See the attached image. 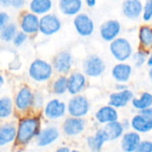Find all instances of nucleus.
Masks as SVG:
<instances>
[{"mask_svg":"<svg viewBox=\"0 0 152 152\" xmlns=\"http://www.w3.org/2000/svg\"><path fill=\"white\" fill-rule=\"evenodd\" d=\"M40 118L38 117L20 119L17 126V142L20 145H26L30 142L40 133Z\"/></svg>","mask_w":152,"mask_h":152,"instance_id":"obj_1","label":"nucleus"},{"mask_svg":"<svg viewBox=\"0 0 152 152\" xmlns=\"http://www.w3.org/2000/svg\"><path fill=\"white\" fill-rule=\"evenodd\" d=\"M53 65L48 63L47 61L37 59L29 66L28 75L36 82H45L51 78L53 74Z\"/></svg>","mask_w":152,"mask_h":152,"instance_id":"obj_2","label":"nucleus"},{"mask_svg":"<svg viewBox=\"0 0 152 152\" xmlns=\"http://www.w3.org/2000/svg\"><path fill=\"white\" fill-rule=\"evenodd\" d=\"M110 51L114 59L119 62H125L133 55V46L131 43L124 37H118L111 41Z\"/></svg>","mask_w":152,"mask_h":152,"instance_id":"obj_3","label":"nucleus"},{"mask_svg":"<svg viewBox=\"0 0 152 152\" xmlns=\"http://www.w3.org/2000/svg\"><path fill=\"white\" fill-rule=\"evenodd\" d=\"M88 100L82 95H74L68 102L67 110L68 113L71 117L83 118L87 115L89 111Z\"/></svg>","mask_w":152,"mask_h":152,"instance_id":"obj_4","label":"nucleus"},{"mask_svg":"<svg viewBox=\"0 0 152 152\" xmlns=\"http://www.w3.org/2000/svg\"><path fill=\"white\" fill-rule=\"evenodd\" d=\"M84 73L91 77H100L105 70V63L98 55H89L83 63Z\"/></svg>","mask_w":152,"mask_h":152,"instance_id":"obj_5","label":"nucleus"},{"mask_svg":"<svg viewBox=\"0 0 152 152\" xmlns=\"http://www.w3.org/2000/svg\"><path fill=\"white\" fill-rule=\"evenodd\" d=\"M61 28V20L54 14L46 13L40 18L39 31L45 36H52L57 33Z\"/></svg>","mask_w":152,"mask_h":152,"instance_id":"obj_6","label":"nucleus"},{"mask_svg":"<svg viewBox=\"0 0 152 152\" xmlns=\"http://www.w3.org/2000/svg\"><path fill=\"white\" fill-rule=\"evenodd\" d=\"M77 32L82 37H89L94 31V20L86 13H78L73 20Z\"/></svg>","mask_w":152,"mask_h":152,"instance_id":"obj_7","label":"nucleus"},{"mask_svg":"<svg viewBox=\"0 0 152 152\" xmlns=\"http://www.w3.org/2000/svg\"><path fill=\"white\" fill-rule=\"evenodd\" d=\"M66 111H68V110L67 105L64 102L58 99H53L46 103L44 110V114L48 119L55 120L62 118Z\"/></svg>","mask_w":152,"mask_h":152,"instance_id":"obj_8","label":"nucleus"},{"mask_svg":"<svg viewBox=\"0 0 152 152\" xmlns=\"http://www.w3.org/2000/svg\"><path fill=\"white\" fill-rule=\"evenodd\" d=\"M34 100L35 95L32 94L31 90L28 87L24 86L17 93L14 101L15 108L19 111H26L34 104Z\"/></svg>","mask_w":152,"mask_h":152,"instance_id":"obj_9","label":"nucleus"},{"mask_svg":"<svg viewBox=\"0 0 152 152\" xmlns=\"http://www.w3.org/2000/svg\"><path fill=\"white\" fill-rule=\"evenodd\" d=\"M121 31V25L117 20H109L100 27V35L104 41L111 42L118 37Z\"/></svg>","mask_w":152,"mask_h":152,"instance_id":"obj_10","label":"nucleus"},{"mask_svg":"<svg viewBox=\"0 0 152 152\" xmlns=\"http://www.w3.org/2000/svg\"><path fill=\"white\" fill-rule=\"evenodd\" d=\"M40 19L37 14L30 12L22 15L20 20V29L28 35H32L39 31Z\"/></svg>","mask_w":152,"mask_h":152,"instance_id":"obj_11","label":"nucleus"},{"mask_svg":"<svg viewBox=\"0 0 152 152\" xmlns=\"http://www.w3.org/2000/svg\"><path fill=\"white\" fill-rule=\"evenodd\" d=\"M86 127V121L82 118L70 117L67 118L62 126L63 132L69 136H75L81 134Z\"/></svg>","mask_w":152,"mask_h":152,"instance_id":"obj_12","label":"nucleus"},{"mask_svg":"<svg viewBox=\"0 0 152 152\" xmlns=\"http://www.w3.org/2000/svg\"><path fill=\"white\" fill-rule=\"evenodd\" d=\"M53 69L61 74L68 73L72 67V56L69 52H61L53 61Z\"/></svg>","mask_w":152,"mask_h":152,"instance_id":"obj_13","label":"nucleus"},{"mask_svg":"<svg viewBox=\"0 0 152 152\" xmlns=\"http://www.w3.org/2000/svg\"><path fill=\"white\" fill-rule=\"evenodd\" d=\"M124 15L130 20L138 19L143 12V5L141 0H125L122 4Z\"/></svg>","mask_w":152,"mask_h":152,"instance_id":"obj_14","label":"nucleus"},{"mask_svg":"<svg viewBox=\"0 0 152 152\" xmlns=\"http://www.w3.org/2000/svg\"><path fill=\"white\" fill-rule=\"evenodd\" d=\"M86 84V76L80 72H74L68 77V92L71 95H77L85 88Z\"/></svg>","mask_w":152,"mask_h":152,"instance_id":"obj_15","label":"nucleus"},{"mask_svg":"<svg viewBox=\"0 0 152 152\" xmlns=\"http://www.w3.org/2000/svg\"><path fill=\"white\" fill-rule=\"evenodd\" d=\"M134 99V94L129 89H125L122 91H118L110 95L109 104L115 108H123L132 102Z\"/></svg>","mask_w":152,"mask_h":152,"instance_id":"obj_16","label":"nucleus"},{"mask_svg":"<svg viewBox=\"0 0 152 152\" xmlns=\"http://www.w3.org/2000/svg\"><path fill=\"white\" fill-rule=\"evenodd\" d=\"M59 138V131L53 126L46 127L40 131L37 136V143L39 147H46Z\"/></svg>","mask_w":152,"mask_h":152,"instance_id":"obj_17","label":"nucleus"},{"mask_svg":"<svg viewBox=\"0 0 152 152\" xmlns=\"http://www.w3.org/2000/svg\"><path fill=\"white\" fill-rule=\"evenodd\" d=\"M141 136L139 133L128 132L122 136L121 140V148L124 151L133 152L137 151L138 146L141 142Z\"/></svg>","mask_w":152,"mask_h":152,"instance_id":"obj_18","label":"nucleus"},{"mask_svg":"<svg viewBox=\"0 0 152 152\" xmlns=\"http://www.w3.org/2000/svg\"><path fill=\"white\" fill-rule=\"evenodd\" d=\"M95 118L100 124H107L117 121L118 119V113L115 107L109 104L108 106H103L97 110Z\"/></svg>","mask_w":152,"mask_h":152,"instance_id":"obj_19","label":"nucleus"},{"mask_svg":"<svg viewBox=\"0 0 152 152\" xmlns=\"http://www.w3.org/2000/svg\"><path fill=\"white\" fill-rule=\"evenodd\" d=\"M132 67L125 62H120L114 66L111 74L118 83H126L132 75Z\"/></svg>","mask_w":152,"mask_h":152,"instance_id":"obj_20","label":"nucleus"},{"mask_svg":"<svg viewBox=\"0 0 152 152\" xmlns=\"http://www.w3.org/2000/svg\"><path fill=\"white\" fill-rule=\"evenodd\" d=\"M131 126L139 134L148 133L152 130V118L145 117L139 113L132 118Z\"/></svg>","mask_w":152,"mask_h":152,"instance_id":"obj_21","label":"nucleus"},{"mask_svg":"<svg viewBox=\"0 0 152 152\" xmlns=\"http://www.w3.org/2000/svg\"><path fill=\"white\" fill-rule=\"evenodd\" d=\"M82 0H60L59 2L60 11L68 16L78 14L82 9Z\"/></svg>","mask_w":152,"mask_h":152,"instance_id":"obj_22","label":"nucleus"},{"mask_svg":"<svg viewBox=\"0 0 152 152\" xmlns=\"http://www.w3.org/2000/svg\"><path fill=\"white\" fill-rule=\"evenodd\" d=\"M108 141H110V140H109V136H108L107 133L105 132V130L100 129L94 134V135L89 136L87 138V145L91 151H100L102 149L103 144Z\"/></svg>","mask_w":152,"mask_h":152,"instance_id":"obj_23","label":"nucleus"},{"mask_svg":"<svg viewBox=\"0 0 152 152\" xmlns=\"http://www.w3.org/2000/svg\"><path fill=\"white\" fill-rule=\"evenodd\" d=\"M17 136V128L8 123H4L0 126V146H4L12 142Z\"/></svg>","mask_w":152,"mask_h":152,"instance_id":"obj_24","label":"nucleus"},{"mask_svg":"<svg viewBox=\"0 0 152 152\" xmlns=\"http://www.w3.org/2000/svg\"><path fill=\"white\" fill-rule=\"evenodd\" d=\"M103 129L107 133V134L109 136V140L115 141V140L120 138L121 136H123L125 127L122 123H120L117 120V121H113V122L105 124V126Z\"/></svg>","mask_w":152,"mask_h":152,"instance_id":"obj_25","label":"nucleus"},{"mask_svg":"<svg viewBox=\"0 0 152 152\" xmlns=\"http://www.w3.org/2000/svg\"><path fill=\"white\" fill-rule=\"evenodd\" d=\"M52 7V0H31L29 4L30 12L37 15H44L48 13Z\"/></svg>","mask_w":152,"mask_h":152,"instance_id":"obj_26","label":"nucleus"},{"mask_svg":"<svg viewBox=\"0 0 152 152\" xmlns=\"http://www.w3.org/2000/svg\"><path fill=\"white\" fill-rule=\"evenodd\" d=\"M132 104L138 110H141L151 107L152 94L151 93L144 92V93H142L141 94L140 98H134L132 100Z\"/></svg>","mask_w":152,"mask_h":152,"instance_id":"obj_27","label":"nucleus"},{"mask_svg":"<svg viewBox=\"0 0 152 152\" xmlns=\"http://www.w3.org/2000/svg\"><path fill=\"white\" fill-rule=\"evenodd\" d=\"M139 40L141 45L147 49L152 48V28L149 26H142L139 29Z\"/></svg>","mask_w":152,"mask_h":152,"instance_id":"obj_28","label":"nucleus"},{"mask_svg":"<svg viewBox=\"0 0 152 152\" xmlns=\"http://www.w3.org/2000/svg\"><path fill=\"white\" fill-rule=\"evenodd\" d=\"M17 27L13 23H7L0 28V37L4 42H11L17 34Z\"/></svg>","mask_w":152,"mask_h":152,"instance_id":"obj_29","label":"nucleus"},{"mask_svg":"<svg viewBox=\"0 0 152 152\" xmlns=\"http://www.w3.org/2000/svg\"><path fill=\"white\" fill-rule=\"evenodd\" d=\"M12 112V102L7 97L4 96L0 99V118H6Z\"/></svg>","mask_w":152,"mask_h":152,"instance_id":"obj_30","label":"nucleus"},{"mask_svg":"<svg viewBox=\"0 0 152 152\" xmlns=\"http://www.w3.org/2000/svg\"><path fill=\"white\" fill-rule=\"evenodd\" d=\"M53 91L58 95H61L68 92V77L65 76L59 77L53 84Z\"/></svg>","mask_w":152,"mask_h":152,"instance_id":"obj_31","label":"nucleus"},{"mask_svg":"<svg viewBox=\"0 0 152 152\" xmlns=\"http://www.w3.org/2000/svg\"><path fill=\"white\" fill-rule=\"evenodd\" d=\"M147 54L143 51H138L134 54V63L136 67H141L142 66L146 61H147Z\"/></svg>","mask_w":152,"mask_h":152,"instance_id":"obj_32","label":"nucleus"},{"mask_svg":"<svg viewBox=\"0 0 152 152\" xmlns=\"http://www.w3.org/2000/svg\"><path fill=\"white\" fill-rule=\"evenodd\" d=\"M142 18L145 21H148L152 19V0H147L142 12Z\"/></svg>","mask_w":152,"mask_h":152,"instance_id":"obj_33","label":"nucleus"},{"mask_svg":"<svg viewBox=\"0 0 152 152\" xmlns=\"http://www.w3.org/2000/svg\"><path fill=\"white\" fill-rule=\"evenodd\" d=\"M27 37H28V34L25 33L24 31H19L17 32V34L15 35L13 40H12V43L15 46H20L26 40H27Z\"/></svg>","mask_w":152,"mask_h":152,"instance_id":"obj_34","label":"nucleus"},{"mask_svg":"<svg viewBox=\"0 0 152 152\" xmlns=\"http://www.w3.org/2000/svg\"><path fill=\"white\" fill-rule=\"evenodd\" d=\"M138 152H152V142L142 141L137 149Z\"/></svg>","mask_w":152,"mask_h":152,"instance_id":"obj_35","label":"nucleus"},{"mask_svg":"<svg viewBox=\"0 0 152 152\" xmlns=\"http://www.w3.org/2000/svg\"><path fill=\"white\" fill-rule=\"evenodd\" d=\"M8 21H9V15L4 12H0V28L6 25Z\"/></svg>","mask_w":152,"mask_h":152,"instance_id":"obj_36","label":"nucleus"},{"mask_svg":"<svg viewBox=\"0 0 152 152\" xmlns=\"http://www.w3.org/2000/svg\"><path fill=\"white\" fill-rule=\"evenodd\" d=\"M26 3V0H12V6L16 9L22 8Z\"/></svg>","mask_w":152,"mask_h":152,"instance_id":"obj_37","label":"nucleus"},{"mask_svg":"<svg viewBox=\"0 0 152 152\" xmlns=\"http://www.w3.org/2000/svg\"><path fill=\"white\" fill-rule=\"evenodd\" d=\"M139 111H140V114H142L145 117L152 118V106L149 107V108H146V109H143V110H141Z\"/></svg>","mask_w":152,"mask_h":152,"instance_id":"obj_38","label":"nucleus"},{"mask_svg":"<svg viewBox=\"0 0 152 152\" xmlns=\"http://www.w3.org/2000/svg\"><path fill=\"white\" fill-rule=\"evenodd\" d=\"M12 0H0V4L3 7H9L12 5Z\"/></svg>","mask_w":152,"mask_h":152,"instance_id":"obj_39","label":"nucleus"},{"mask_svg":"<svg viewBox=\"0 0 152 152\" xmlns=\"http://www.w3.org/2000/svg\"><path fill=\"white\" fill-rule=\"evenodd\" d=\"M116 89L118 91H122L126 89V86L125 85V83H118V85L116 86Z\"/></svg>","mask_w":152,"mask_h":152,"instance_id":"obj_40","label":"nucleus"},{"mask_svg":"<svg viewBox=\"0 0 152 152\" xmlns=\"http://www.w3.org/2000/svg\"><path fill=\"white\" fill-rule=\"evenodd\" d=\"M85 1H86V4H87L89 7H93V6H94L95 4H96V0H85Z\"/></svg>","mask_w":152,"mask_h":152,"instance_id":"obj_41","label":"nucleus"},{"mask_svg":"<svg viewBox=\"0 0 152 152\" xmlns=\"http://www.w3.org/2000/svg\"><path fill=\"white\" fill-rule=\"evenodd\" d=\"M57 151L58 152H69L70 151V150H69V148H68V147H61V148H59V149L57 150Z\"/></svg>","mask_w":152,"mask_h":152,"instance_id":"obj_42","label":"nucleus"},{"mask_svg":"<svg viewBox=\"0 0 152 152\" xmlns=\"http://www.w3.org/2000/svg\"><path fill=\"white\" fill-rule=\"evenodd\" d=\"M147 64H148V66L152 67V53H151V54L149 56L148 60H147Z\"/></svg>","mask_w":152,"mask_h":152,"instance_id":"obj_43","label":"nucleus"},{"mask_svg":"<svg viewBox=\"0 0 152 152\" xmlns=\"http://www.w3.org/2000/svg\"><path fill=\"white\" fill-rule=\"evenodd\" d=\"M4 83V77H3V76H1V77H0V86H3Z\"/></svg>","mask_w":152,"mask_h":152,"instance_id":"obj_44","label":"nucleus"},{"mask_svg":"<svg viewBox=\"0 0 152 152\" xmlns=\"http://www.w3.org/2000/svg\"><path fill=\"white\" fill-rule=\"evenodd\" d=\"M149 76H150V78H151V80L152 82V67H151V69L149 71Z\"/></svg>","mask_w":152,"mask_h":152,"instance_id":"obj_45","label":"nucleus"}]
</instances>
